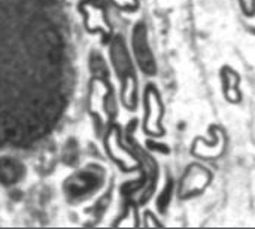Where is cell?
<instances>
[{
	"label": "cell",
	"instance_id": "6da1fadb",
	"mask_svg": "<svg viewBox=\"0 0 255 229\" xmlns=\"http://www.w3.org/2000/svg\"><path fill=\"white\" fill-rule=\"evenodd\" d=\"M133 51L142 72L149 76H154L157 72V66L146 40V28L143 24H137L133 30Z\"/></svg>",
	"mask_w": 255,
	"mask_h": 229
},
{
	"label": "cell",
	"instance_id": "7a4b0ae2",
	"mask_svg": "<svg viewBox=\"0 0 255 229\" xmlns=\"http://www.w3.org/2000/svg\"><path fill=\"white\" fill-rule=\"evenodd\" d=\"M145 106H146L145 131H148L152 136H163V128L160 124L163 116V107L158 94L152 88V85H149V88L145 91Z\"/></svg>",
	"mask_w": 255,
	"mask_h": 229
},
{
	"label": "cell",
	"instance_id": "3957f363",
	"mask_svg": "<svg viewBox=\"0 0 255 229\" xmlns=\"http://www.w3.org/2000/svg\"><path fill=\"white\" fill-rule=\"evenodd\" d=\"M209 179H211V174L205 168L199 165L190 167L181 180V197L190 198L193 195H197L206 188V185L209 183Z\"/></svg>",
	"mask_w": 255,
	"mask_h": 229
},
{
	"label": "cell",
	"instance_id": "277c9868",
	"mask_svg": "<svg viewBox=\"0 0 255 229\" xmlns=\"http://www.w3.org/2000/svg\"><path fill=\"white\" fill-rule=\"evenodd\" d=\"M100 185V179L90 171H82L78 173L75 176H72L67 182H66V192L70 197H82L85 194L93 192L94 189H97Z\"/></svg>",
	"mask_w": 255,
	"mask_h": 229
},
{
	"label": "cell",
	"instance_id": "5b68a950",
	"mask_svg": "<svg viewBox=\"0 0 255 229\" xmlns=\"http://www.w3.org/2000/svg\"><path fill=\"white\" fill-rule=\"evenodd\" d=\"M112 61H114V66H115L123 83L133 79V76H131V63H130L128 55H127L124 42H121L120 37H117L114 40V43H112Z\"/></svg>",
	"mask_w": 255,
	"mask_h": 229
},
{
	"label": "cell",
	"instance_id": "8992f818",
	"mask_svg": "<svg viewBox=\"0 0 255 229\" xmlns=\"http://www.w3.org/2000/svg\"><path fill=\"white\" fill-rule=\"evenodd\" d=\"M82 10L85 12V21L90 30H103V31H109L108 24H106V18H105V12L103 7L100 4H96L94 1H88L82 6Z\"/></svg>",
	"mask_w": 255,
	"mask_h": 229
},
{
	"label": "cell",
	"instance_id": "52a82bcc",
	"mask_svg": "<svg viewBox=\"0 0 255 229\" xmlns=\"http://www.w3.org/2000/svg\"><path fill=\"white\" fill-rule=\"evenodd\" d=\"M22 176V167L16 161L10 158L0 159V183L3 185H13Z\"/></svg>",
	"mask_w": 255,
	"mask_h": 229
},
{
	"label": "cell",
	"instance_id": "ba28073f",
	"mask_svg": "<svg viewBox=\"0 0 255 229\" xmlns=\"http://www.w3.org/2000/svg\"><path fill=\"white\" fill-rule=\"evenodd\" d=\"M106 143H108V152H109V155H112V158H114L117 162H120L124 168H127V171H128V168H130L131 165H136V159H133L124 149H118V148H117V146H118L117 130H114V131L109 133Z\"/></svg>",
	"mask_w": 255,
	"mask_h": 229
},
{
	"label": "cell",
	"instance_id": "9c48e42d",
	"mask_svg": "<svg viewBox=\"0 0 255 229\" xmlns=\"http://www.w3.org/2000/svg\"><path fill=\"white\" fill-rule=\"evenodd\" d=\"M170 198H172V180L167 182L166 188L163 189V192L160 194V197L157 200V207L160 212H166L167 206L170 204Z\"/></svg>",
	"mask_w": 255,
	"mask_h": 229
},
{
	"label": "cell",
	"instance_id": "30bf717a",
	"mask_svg": "<svg viewBox=\"0 0 255 229\" xmlns=\"http://www.w3.org/2000/svg\"><path fill=\"white\" fill-rule=\"evenodd\" d=\"M241 6H242L244 12H245V13H247L248 16L254 15V12H255V0H241Z\"/></svg>",
	"mask_w": 255,
	"mask_h": 229
},
{
	"label": "cell",
	"instance_id": "8fae6325",
	"mask_svg": "<svg viewBox=\"0 0 255 229\" xmlns=\"http://www.w3.org/2000/svg\"><path fill=\"white\" fill-rule=\"evenodd\" d=\"M118 6L126 7V9H131L133 6H136V0H114Z\"/></svg>",
	"mask_w": 255,
	"mask_h": 229
}]
</instances>
